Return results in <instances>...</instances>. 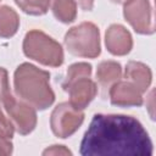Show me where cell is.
I'll return each mask as SVG.
<instances>
[{"label": "cell", "instance_id": "12", "mask_svg": "<svg viewBox=\"0 0 156 156\" xmlns=\"http://www.w3.org/2000/svg\"><path fill=\"white\" fill-rule=\"evenodd\" d=\"M124 78L134 84L143 94L150 88L152 82V72L150 67L139 61H129L124 68Z\"/></svg>", "mask_w": 156, "mask_h": 156}, {"label": "cell", "instance_id": "13", "mask_svg": "<svg viewBox=\"0 0 156 156\" xmlns=\"http://www.w3.org/2000/svg\"><path fill=\"white\" fill-rule=\"evenodd\" d=\"M20 28L18 13L7 5H0V38L13 37Z\"/></svg>", "mask_w": 156, "mask_h": 156}, {"label": "cell", "instance_id": "5", "mask_svg": "<svg viewBox=\"0 0 156 156\" xmlns=\"http://www.w3.org/2000/svg\"><path fill=\"white\" fill-rule=\"evenodd\" d=\"M0 106L11 121L15 132L21 135L30 134L37 127V110L26 101L15 96L10 90L0 96Z\"/></svg>", "mask_w": 156, "mask_h": 156}, {"label": "cell", "instance_id": "19", "mask_svg": "<svg viewBox=\"0 0 156 156\" xmlns=\"http://www.w3.org/2000/svg\"><path fill=\"white\" fill-rule=\"evenodd\" d=\"M13 152V144L10 138L0 135V156H9Z\"/></svg>", "mask_w": 156, "mask_h": 156}, {"label": "cell", "instance_id": "21", "mask_svg": "<svg viewBox=\"0 0 156 156\" xmlns=\"http://www.w3.org/2000/svg\"><path fill=\"white\" fill-rule=\"evenodd\" d=\"M111 1H112L113 4H122V5H123V4L127 2L128 0H111Z\"/></svg>", "mask_w": 156, "mask_h": 156}, {"label": "cell", "instance_id": "16", "mask_svg": "<svg viewBox=\"0 0 156 156\" xmlns=\"http://www.w3.org/2000/svg\"><path fill=\"white\" fill-rule=\"evenodd\" d=\"M91 72H93V67L88 62L72 63L66 71V76L61 83V87H63L78 78H82V77H91Z\"/></svg>", "mask_w": 156, "mask_h": 156}, {"label": "cell", "instance_id": "7", "mask_svg": "<svg viewBox=\"0 0 156 156\" xmlns=\"http://www.w3.org/2000/svg\"><path fill=\"white\" fill-rule=\"evenodd\" d=\"M123 17L141 35H151L155 33L154 10L149 0H128L123 4Z\"/></svg>", "mask_w": 156, "mask_h": 156}, {"label": "cell", "instance_id": "8", "mask_svg": "<svg viewBox=\"0 0 156 156\" xmlns=\"http://www.w3.org/2000/svg\"><path fill=\"white\" fill-rule=\"evenodd\" d=\"M62 89L68 94L69 104L78 110H84L98 95V84L90 79V77L78 78L66 85Z\"/></svg>", "mask_w": 156, "mask_h": 156}, {"label": "cell", "instance_id": "4", "mask_svg": "<svg viewBox=\"0 0 156 156\" xmlns=\"http://www.w3.org/2000/svg\"><path fill=\"white\" fill-rule=\"evenodd\" d=\"M63 45L73 56L96 58L101 54L100 30L93 22H82L66 32Z\"/></svg>", "mask_w": 156, "mask_h": 156}, {"label": "cell", "instance_id": "18", "mask_svg": "<svg viewBox=\"0 0 156 156\" xmlns=\"http://www.w3.org/2000/svg\"><path fill=\"white\" fill-rule=\"evenodd\" d=\"M43 155L44 156H48V155H54V156H71L72 155V151L69 149H67L65 145H51L50 147H46L44 151H43Z\"/></svg>", "mask_w": 156, "mask_h": 156}, {"label": "cell", "instance_id": "11", "mask_svg": "<svg viewBox=\"0 0 156 156\" xmlns=\"http://www.w3.org/2000/svg\"><path fill=\"white\" fill-rule=\"evenodd\" d=\"M123 76L122 66L119 62L113 60H104L98 65L96 68V82L101 89L102 96L106 98L110 88Z\"/></svg>", "mask_w": 156, "mask_h": 156}, {"label": "cell", "instance_id": "20", "mask_svg": "<svg viewBox=\"0 0 156 156\" xmlns=\"http://www.w3.org/2000/svg\"><path fill=\"white\" fill-rule=\"evenodd\" d=\"M74 1L83 11H91L93 7H94V1L95 0H74Z\"/></svg>", "mask_w": 156, "mask_h": 156}, {"label": "cell", "instance_id": "17", "mask_svg": "<svg viewBox=\"0 0 156 156\" xmlns=\"http://www.w3.org/2000/svg\"><path fill=\"white\" fill-rule=\"evenodd\" d=\"M13 134H15V128L11 121L9 119V117L6 116L5 111L0 106V135L12 139Z\"/></svg>", "mask_w": 156, "mask_h": 156}, {"label": "cell", "instance_id": "1", "mask_svg": "<svg viewBox=\"0 0 156 156\" xmlns=\"http://www.w3.org/2000/svg\"><path fill=\"white\" fill-rule=\"evenodd\" d=\"M82 156H151L152 141L133 116L94 115L79 145Z\"/></svg>", "mask_w": 156, "mask_h": 156}, {"label": "cell", "instance_id": "9", "mask_svg": "<svg viewBox=\"0 0 156 156\" xmlns=\"http://www.w3.org/2000/svg\"><path fill=\"white\" fill-rule=\"evenodd\" d=\"M110 102L117 107H139L143 105V93L130 82L118 80L107 93Z\"/></svg>", "mask_w": 156, "mask_h": 156}, {"label": "cell", "instance_id": "6", "mask_svg": "<svg viewBox=\"0 0 156 156\" xmlns=\"http://www.w3.org/2000/svg\"><path fill=\"white\" fill-rule=\"evenodd\" d=\"M84 122L83 110H78L68 101L54 107L50 115V128L55 136L66 139L73 135Z\"/></svg>", "mask_w": 156, "mask_h": 156}, {"label": "cell", "instance_id": "15", "mask_svg": "<svg viewBox=\"0 0 156 156\" xmlns=\"http://www.w3.org/2000/svg\"><path fill=\"white\" fill-rule=\"evenodd\" d=\"M24 13L29 16H43L49 11L50 0H13Z\"/></svg>", "mask_w": 156, "mask_h": 156}, {"label": "cell", "instance_id": "3", "mask_svg": "<svg viewBox=\"0 0 156 156\" xmlns=\"http://www.w3.org/2000/svg\"><path fill=\"white\" fill-rule=\"evenodd\" d=\"M22 50L28 58L46 67H60L65 61L62 45L39 29L26 33Z\"/></svg>", "mask_w": 156, "mask_h": 156}, {"label": "cell", "instance_id": "14", "mask_svg": "<svg viewBox=\"0 0 156 156\" xmlns=\"http://www.w3.org/2000/svg\"><path fill=\"white\" fill-rule=\"evenodd\" d=\"M54 17L65 24L72 23L77 18V4L74 0H50Z\"/></svg>", "mask_w": 156, "mask_h": 156}, {"label": "cell", "instance_id": "10", "mask_svg": "<svg viewBox=\"0 0 156 156\" xmlns=\"http://www.w3.org/2000/svg\"><path fill=\"white\" fill-rule=\"evenodd\" d=\"M105 46L113 56H126L133 49V37L124 26L113 23L105 32Z\"/></svg>", "mask_w": 156, "mask_h": 156}, {"label": "cell", "instance_id": "2", "mask_svg": "<svg viewBox=\"0 0 156 156\" xmlns=\"http://www.w3.org/2000/svg\"><path fill=\"white\" fill-rule=\"evenodd\" d=\"M13 90L18 99L44 111L55 101V93L50 85V73L29 62L18 65L13 73Z\"/></svg>", "mask_w": 156, "mask_h": 156}]
</instances>
